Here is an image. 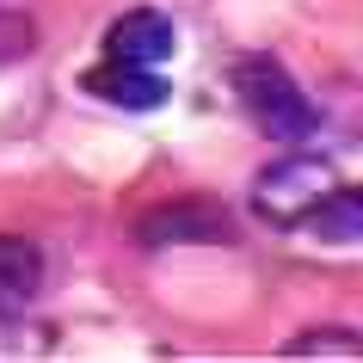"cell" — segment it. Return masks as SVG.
I'll return each instance as SVG.
<instances>
[{"instance_id": "52a82bcc", "label": "cell", "mask_w": 363, "mask_h": 363, "mask_svg": "<svg viewBox=\"0 0 363 363\" xmlns=\"http://www.w3.org/2000/svg\"><path fill=\"white\" fill-rule=\"evenodd\" d=\"M308 228L320 234V240H333V247L363 240V185H333V191H326V203L308 216Z\"/></svg>"}, {"instance_id": "6da1fadb", "label": "cell", "mask_w": 363, "mask_h": 363, "mask_svg": "<svg viewBox=\"0 0 363 363\" xmlns=\"http://www.w3.org/2000/svg\"><path fill=\"white\" fill-rule=\"evenodd\" d=\"M234 93H240V105H247L252 130L271 135V142H308L314 135V123H320V111H314V99L302 93V80L289 74L277 56H240L234 62Z\"/></svg>"}, {"instance_id": "277c9868", "label": "cell", "mask_w": 363, "mask_h": 363, "mask_svg": "<svg viewBox=\"0 0 363 363\" xmlns=\"http://www.w3.org/2000/svg\"><path fill=\"white\" fill-rule=\"evenodd\" d=\"M172 43H179V31H172V19L160 6H130V13L111 19V31H105V62L160 68V62L172 56Z\"/></svg>"}, {"instance_id": "7a4b0ae2", "label": "cell", "mask_w": 363, "mask_h": 363, "mask_svg": "<svg viewBox=\"0 0 363 363\" xmlns=\"http://www.w3.org/2000/svg\"><path fill=\"white\" fill-rule=\"evenodd\" d=\"M333 185H339V167L326 154H277L252 179V216L271 228H308V216L326 203Z\"/></svg>"}, {"instance_id": "5b68a950", "label": "cell", "mask_w": 363, "mask_h": 363, "mask_svg": "<svg viewBox=\"0 0 363 363\" xmlns=\"http://www.w3.org/2000/svg\"><path fill=\"white\" fill-rule=\"evenodd\" d=\"M80 86L99 93L105 105H123V111H160L172 99V86H167L160 68H130V62H99V68L80 74Z\"/></svg>"}, {"instance_id": "3957f363", "label": "cell", "mask_w": 363, "mask_h": 363, "mask_svg": "<svg viewBox=\"0 0 363 363\" xmlns=\"http://www.w3.org/2000/svg\"><path fill=\"white\" fill-rule=\"evenodd\" d=\"M234 222L222 216L216 197H172V203H154L142 222H135V240L142 247H172V240H228Z\"/></svg>"}, {"instance_id": "9c48e42d", "label": "cell", "mask_w": 363, "mask_h": 363, "mask_svg": "<svg viewBox=\"0 0 363 363\" xmlns=\"http://www.w3.org/2000/svg\"><path fill=\"white\" fill-rule=\"evenodd\" d=\"M31 43H38V31H31L25 13H0V68H6V62H25Z\"/></svg>"}, {"instance_id": "ba28073f", "label": "cell", "mask_w": 363, "mask_h": 363, "mask_svg": "<svg viewBox=\"0 0 363 363\" xmlns=\"http://www.w3.org/2000/svg\"><path fill=\"white\" fill-rule=\"evenodd\" d=\"M277 357H289V363H363V333L314 326V333H296Z\"/></svg>"}, {"instance_id": "8992f818", "label": "cell", "mask_w": 363, "mask_h": 363, "mask_svg": "<svg viewBox=\"0 0 363 363\" xmlns=\"http://www.w3.org/2000/svg\"><path fill=\"white\" fill-rule=\"evenodd\" d=\"M43 289V252L25 234H0V320H13L38 302Z\"/></svg>"}]
</instances>
